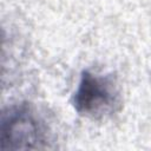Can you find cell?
Returning a JSON list of instances; mask_svg holds the SVG:
<instances>
[{
  "label": "cell",
  "mask_w": 151,
  "mask_h": 151,
  "mask_svg": "<svg viewBox=\"0 0 151 151\" xmlns=\"http://www.w3.org/2000/svg\"><path fill=\"white\" fill-rule=\"evenodd\" d=\"M51 131L45 119L28 103L12 105L2 111L0 150H44L51 144Z\"/></svg>",
  "instance_id": "obj_1"
},
{
  "label": "cell",
  "mask_w": 151,
  "mask_h": 151,
  "mask_svg": "<svg viewBox=\"0 0 151 151\" xmlns=\"http://www.w3.org/2000/svg\"><path fill=\"white\" fill-rule=\"evenodd\" d=\"M76 111L86 118L101 120L122 109V94L112 74L84 70L72 98Z\"/></svg>",
  "instance_id": "obj_2"
}]
</instances>
